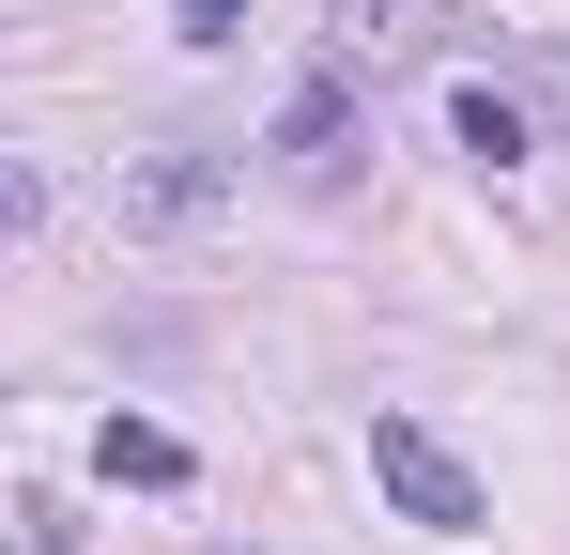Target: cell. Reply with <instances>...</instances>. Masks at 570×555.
I'll return each instance as SVG.
<instances>
[{
	"instance_id": "obj_1",
	"label": "cell",
	"mask_w": 570,
	"mask_h": 555,
	"mask_svg": "<svg viewBox=\"0 0 570 555\" xmlns=\"http://www.w3.org/2000/svg\"><path fill=\"white\" fill-rule=\"evenodd\" d=\"M371 478L401 494V525H432V541H478V525H493V494H478V478L432 448L416 417H371Z\"/></svg>"
},
{
	"instance_id": "obj_2",
	"label": "cell",
	"mask_w": 570,
	"mask_h": 555,
	"mask_svg": "<svg viewBox=\"0 0 570 555\" xmlns=\"http://www.w3.org/2000/svg\"><path fill=\"white\" fill-rule=\"evenodd\" d=\"M216 155H139V171H124V232H186V216H216Z\"/></svg>"
},
{
	"instance_id": "obj_4",
	"label": "cell",
	"mask_w": 570,
	"mask_h": 555,
	"mask_svg": "<svg viewBox=\"0 0 570 555\" xmlns=\"http://www.w3.org/2000/svg\"><path fill=\"white\" fill-rule=\"evenodd\" d=\"M94 463H108V478H139V494H186V432H155V417H108Z\"/></svg>"
},
{
	"instance_id": "obj_6",
	"label": "cell",
	"mask_w": 570,
	"mask_h": 555,
	"mask_svg": "<svg viewBox=\"0 0 570 555\" xmlns=\"http://www.w3.org/2000/svg\"><path fill=\"white\" fill-rule=\"evenodd\" d=\"M448 139H463L478 171H509V155H524V108H509L493 78H463V93H448Z\"/></svg>"
},
{
	"instance_id": "obj_7",
	"label": "cell",
	"mask_w": 570,
	"mask_h": 555,
	"mask_svg": "<svg viewBox=\"0 0 570 555\" xmlns=\"http://www.w3.org/2000/svg\"><path fill=\"white\" fill-rule=\"evenodd\" d=\"M170 31H186V47H232V31H247V0H170Z\"/></svg>"
},
{
	"instance_id": "obj_5",
	"label": "cell",
	"mask_w": 570,
	"mask_h": 555,
	"mask_svg": "<svg viewBox=\"0 0 570 555\" xmlns=\"http://www.w3.org/2000/svg\"><path fill=\"white\" fill-rule=\"evenodd\" d=\"M432 47V0H340V62H401Z\"/></svg>"
},
{
	"instance_id": "obj_3",
	"label": "cell",
	"mask_w": 570,
	"mask_h": 555,
	"mask_svg": "<svg viewBox=\"0 0 570 555\" xmlns=\"http://www.w3.org/2000/svg\"><path fill=\"white\" fill-rule=\"evenodd\" d=\"M278 155H293V171H355V93H340V78H293L278 93Z\"/></svg>"
}]
</instances>
